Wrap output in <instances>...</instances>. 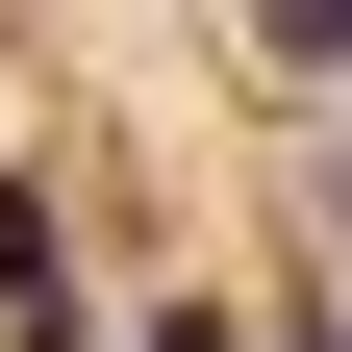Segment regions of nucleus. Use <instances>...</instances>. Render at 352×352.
<instances>
[{
  "mask_svg": "<svg viewBox=\"0 0 352 352\" xmlns=\"http://www.w3.org/2000/svg\"><path fill=\"white\" fill-rule=\"evenodd\" d=\"M126 352H252V327H227V302H151V327H126Z\"/></svg>",
  "mask_w": 352,
  "mask_h": 352,
  "instance_id": "1",
  "label": "nucleus"
},
{
  "mask_svg": "<svg viewBox=\"0 0 352 352\" xmlns=\"http://www.w3.org/2000/svg\"><path fill=\"white\" fill-rule=\"evenodd\" d=\"M302 352H352V327H302Z\"/></svg>",
  "mask_w": 352,
  "mask_h": 352,
  "instance_id": "2",
  "label": "nucleus"
}]
</instances>
